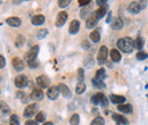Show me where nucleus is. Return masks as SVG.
<instances>
[{"label":"nucleus","mask_w":148,"mask_h":125,"mask_svg":"<svg viewBox=\"0 0 148 125\" xmlns=\"http://www.w3.org/2000/svg\"><path fill=\"white\" fill-rule=\"evenodd\" d=\"M117 47H119V49L122 50L123 53L130 54V53H132L133 48H136V47H134V40L129 38V36L121 38V39L117 41Z\"/></svg>","instance_id":"1"},{"label":"nucleus","mask_w":148,"mask_h":125,"mask_svg":"<svg viewBox=\"0 0 148 125\" xmlns=\"http://www.w3.org/2000/svg\"><path fill=\"white\" fill-rule=\"evenodd\" d=\"M146 1H132L128 6V12L131 14H138L146 7Z\"/></svg>","instance_id":"2"},{"label":"nucleus","mask_w":148,"mask_h":125,"mask_svg":"<svg viewBox=\"0 0 148 125\" xmlns=\"http://www.w3.org/2000/svg\"><path fill=\"white\" fill-rule=\"evenodd\" d=\"M91 102H92V105H100V106H103V107H107L108 106V99L105 97V94L104 93H101V92H99V93H96L95 96H93L92 98H91Z\"/></svg>","instance_id":"3"},{"label":"nucleus","mask_w":148,"mask_h":125,"mask_svg":"<svg viewBox=\"0 0 148 125\" xmlns=\"http://www.w3.org/2000/svg\"><path fill=\"white\" fill-rule=\"evenodd\" d=\"M107 56H108V49L106 48V46H101L98 50V55H97V63L99 65H103L105 64L106 59H107Z\"/></svg>","instance_id":"4"},{"label":"nucleus","mask_w":148,"mask_h":125,"mask_svg":"<svg viewBox=\"0 0 148 125\" xmlns=\"http://www.w3.org/2000/svg\"><path fill=\"white\" fill-rule=\"evenodd\" d=\"M38 54H39V46L32 47V48L26 53V55H25V59H26V61L30 63V61L36 60V59H37Z\"/></svg>","instance_id":"5"},{"label":"nucleus","mask_w":148,"mask_h":125,"mask_svg":"<svg viewBox=\"0 0 148 125\" xmlns=\"http://www.w3.org/2000/svg\"><path fill=\"white\" fill-rule=\"evenodd\" d=\"M37 83L41 89H47L50 85V79L47 75H40L37 77Z\"/></svg>","instance_id":"6"},{"label":"nucleus","mask_w":148,"mask_h":125,"mask_svg":"<svg viewBox=\"0 0 148 125\" xmlns=\"http://www.w3.org/2000/svg\"><path fill=\"white\" fill-rule=\"evenodd\" d=\"M29 81H27V77L25 75H17L15 77V85L18 88V89H23L27 85Z\"/></svg>","instance_id":"7"},{"label":"nucleus","mask_w":148,"mask_h":125,"mask_svg":"<svg viewBox=\"0 0 148 125\" xmlns=\"http://www.w3.org/2000/svg\"><path fill=\"white\" fill-rule=\"evenodd\" d=\"M37 110H38L37 104L27 105L26 108L24 109V116H25V117H32L33 115H37Z\"/></svg>","instance_id":"8"},{"label":"nucleus","mask_w":148,"mask_h":125,"mask_svg":"<svg viewBox=\"0 0 148 125\" xmlns=\"http://www.w3.org/2000/svg\"><path fill=\"white\" fill-rule=\"evenodd\" d=\"M59 89H58V85H54V87H50L48 91H47V97L50 99V100H56L59 96Z\"/></svg>","instance_id":"9"},{"label":"nucleus","mask_w":148,"mask_h":125,"mask_svg":"<svg viewBox=\"0 0 148 125\" xmlns=\"http://www.w3.org/2000/svg\"><path fill=\"white\" fill-rule=\"evenodd\" d=\"M67 20V13L66 12H60L57 16V19H56V26L60 27L63 26Z\"/></svg>","instance_id":"10"},{"label":"nucleus","mask_w":148,"mask_h":125,"mask_svg":"<svg viewBox=\"0 0 148 125\" xmlns=\"http://www.w3.org/2000/svg\"><path fill=\"white\" fill-rule=\"evenodd\" d=\"M12 65H13V67L15 68V71L17 72H21L24 70V61L18 58V57H15L13 60H12Z\"/></svg>","instance_id":"11"},{"label":"nucleus","mask_w":148,"mask_h":125,"mask_svg":"<svg viewBox=\"0 0 148 125\" xmlns=\"http://www.w3.org/2000/svg\"><path fill=\"white\" fill-rule=\"evenodd\" d=\"M113 120L120 125H128L129 124V121L127 117H124L123 115H120V114H113Z\"/></svg>","instance_id":"12"},{"label":"nucleus","mask_w":148,"mask_h":125,"mask_svg":"<svg viewBox=\"0 0 148 125\" xmlns=\"http://www.w3.org/2000/svg\"><path fill=\"white\" fill-rule=\"evenodd\" d=\"M58 89L60 91L62 96H64L65 98H71V97H72L71 90L69 89V87H66L64 83H59V84H58Z\"/></svg>","instance_id":"13"},{"label":"nucleus","mask_w":148,"mask_h":125,"mask_svg":"<svg viewBox=\"0 0 148 125\" xmlns=\"http://www.w3.org/2000/svg\"><path fill=\"white\" fill-rule=\"evenodd\" d=\"M43 92H42V90L41 89H36L32 91V93H31V99L32 100H34V101H40V100H42L43 99Z\"/></svg>","instance_id":"14"},{"label":"nucleus","mask_w":148,"mask_h":125,"mask_svg":"<svg viewBox=\"0 0 148 125\" xmlns=\"http://www.w3.org/2000/svg\"><path fill=\"white\" fill-rule=\"evenodd\" d=\"M106 9H107V5H105V6H100V7L93 13V15L96 16L97 19H100V18H103L105 15H106Z\"/></svg>","instance_id":"15"},{"label":"nucleus","mask_w":148,"mask_h":125,"mask_svg":"<svg viewBox=\"0 0 148 125\" xmlns=\"http://www.w3.org/2000/svg\"><path fill=\"white\" fill-rule=\"evenodd\" d=\"M6 23L9 25V26H13V27H18L21 26V23L22 20L18 17H8L6 19Z\"/></svg>","instance_id":"16"},{"label":"nucleus","mask_w":148,"mask_h":125,"mask_svg":"<svg viewBox=\"0 0 148 125\" xmlns=\"http://www.w3.org/2000/svg\"><path fill=\"white\" fill-rule=\"evenodd\" d=\"M111 101L112 102H114V104H116V105H122L123 102H125V97H123V96H119V94H112L111 97Z\"/></svg>","instance_id":"17"},{"label":"nucleus","mask_w":148,"mask_h":125,"mask_svg":"<svg viewBox=\"0 0 148 125\" xmlns=\"http://www.w3.org/2000/svg\"><path fill=\"white\" fill-rule=\"evenodd\" d=\"M80 30V22L76 20V19H73L70 24V33L71 34H76Z\"/></svg>","instance_id":"18"},{"label":"nucleus","mask_w":148,"mask_h":125,"mask_svg":"<svg viewBox=\"0 0 148 125\" xmlns=\"http://www.w3.org/2000/svg\"><path fill=\"white\" fill-rule=\"evenodd\" d=\"M97 22H98V19L96 18V16L91 14L89 17L87 18V23H86V27L87 29H93L95 26H96V24H97Z\"/></svg>","instance_id":"19"},{"label":"nucleus","mask_w":148,"mask_h":125,"mask_svg":"<svg viewBox=\"0 0 148 125\" xmlns=\"http://www.w3.org/2000/svg\"><path fill=\"white\" fill-rule=\"evenodd\" d=\"M123 20L121 19L120 17H116L114 18V20L112 22V29L113 30H121L123 27Z\"/></svg>","instance_id":"20"},{"label":"nucleus","mask_w":148,"mask_h":125,"mask_svg":"<svg viewBox=\"0 0 148 125\" xmlns=\"http://www.w3.org/2000/svg\"><path fill=\"white\" fill-rule=\"evenodd\" d=\"M117 109L124 114H131L133 111V108H132V105L130 104H125V105H119L117 106Z\"/></svg>","instance_id":"21"},{"label":"nucleus","mask_w":148,"mask_h":125,"mask_svg":"<svg viewBox=\"0 0 148 125\" xmlns=\"http://www.w3.org/2000/svg\"><path fill=\"white\" fill-rule=\"evenodd\" d=\"M31 22L33 25H41L45 23V16L43 15H34L31 18Z\"/></svg>","instance_id":"22"},{"label":"nucleus","mask_w":148,"mask_h":125,"mask_svg":"<svg viewBox=\"0 0 148 125\" xmlns=\"http://www.w3.org/2000/svg\"><path fill=\"white\" fill-rule=\"evenodd\" d=\"M91 83H92V85L95 88H98V89H105V88H106L104 81H103V80H99V79H97V77L92 79Z\"/></svg>","instance_id":"23"},{"label":"nucleus","mask_w":148,"mask_h":125,"mask_svg":"<svg viewBox=\"0 0 148 125\" xmlns=\"http://www.w3.org/2000/svg\"><path fill=\"white\" fill-rule=\"evenodd\" d=\"M110 55H111V58L113 61L117 63V61L121 60V54H120V51H119L117 49H112Z\"/></svg>","instance_id":"24"},{"label":"nucleus","mask_w":148,"mask_h":125,"mask_svg":"<svg viewBox=\"0 0 148 125\" xmlns=\"http://www.w3.org/2000/svg\"><path fill=\"white\" fill-rule=\"evenodd\" d=\"M91 5H89V6H87V7H83L82 9H81V13H80V16H81V18H83V19H86L87 18V16H89L90 14V12H91Z\"/></svg>","instance_id":"25"},{"label":"nucleus","mask_w":148,"mask_h":125,"mask_svg":"<svg viewBox=\"0 0 148 125\" xmlns=\"http://www.w3.org/2000/svg\"><path fill=\"white\" fill-rule=\"evenodd\" d=\"M144 44H145V41H144V39L143 38H140V36H138L136 40H134V47L138 49V50H143V48H144Z\"/></svg>","instance_id":"26"},{"label":"nucleus","mask_w":148,"mask_h":125,"mask_svg":"<svg viewBox=\"0 0 148 125\" xmlns=\"http://www.w3.org/2000/svg\"><path fill=\"white\" fill-rule=\"evenodd\" d=\"M90 39H91V41L95 42V43H97V42H99V40H100V33H99V30H95L93 32L90 33Z\"/></svg>","instance_id":"27"},{"label":"nucleus","mask_w":148,"mask_h":125,"mask_svg":"<svg viewBox=\"0 0 148 125\" xmlns=\"http://www.w3.org/2000/svg\"><path fill=\"white\" fill-rule=\"evenodd\" d=\"M24 43H25V38L23 36H16V39H15V46L17 47V48H21V47H23L24 46Z\"/></svg>","instance_id":"28"},{"label":"nucleus","mask_w":148,"mask_h":125,"mask_svg":"<svg viewBox=\"0 0 148 125\" xmlns=\"http://www.w3.org/2000/svg\"><path fill=\"white\" fill-rule=\"evenodd\" d=\"M84 90H86V84H84L83 82H77L76 88H75V92H76L77 94H81V93L84 92Z\"/></svg>","instance_id":"29"},{"label":"nucleus","mask_w":148,"mask_h":125,"mask_svg":"<svg viewBox=\"0 0 148 125\" xmlns=\"http://www.w3.org/2000/svg\"><path fill=\"white\" fill-rule=\"evenodd\" d=\"M0 104H1V105H0L1 113H2L3 115H8V114H9V111H10V109H9V107H8V105H7L5 101H1Z\"/></svg>","instance_id":"30"},{"label":"nucleus","mask_w":148,"mask_h":125,"mask_svg":"<svg viewBox=\"0 0 148 125\" xmlns=\"http://www.w3.org/2000/svg\"><path fill=\"white\" fill-rule=\"evenodd\" d=\"M70 124L71 125H79L80 124V116L79 114H73L71 120H70Z\"/></svg>","instance_id":"31"},{"label":"nucleus","mask_w":148,"mask_h":125,"mask_svg":"<svg viewBox=\"0 0 148 125\" xmlns=\"http://www.w3.org/2000/svg\"><path fill=\"white\" fill-rule=\"evenodd\" d=\"M95 77H97V79H99V80H104V79L106 77L105 68H100V70H98L97 73H96V76H95Z\"/></svg>","instance_id":"32"},{"label":"nucleus","mask_w":148,"mask_h":125,"mask_svg":"<svg viewBox=\"0 0 148 125\" xmlns=\"http://www.w3.org/2000/svg\"><path fill=\"white\" fill-rule=\"evenodd\" d=\"M93 64H95V61H93V59H92V57H91V56H89L88 58H86V60H84V65L87 66V68H88V70H90V68L92 67Z\"/></svg>","instance_id":"33"},{"label":"nucleus","mask_w":148,"mask_h":125,"mask_svg":"<svg viewBox=\"0 0 148 125\" xmlns=\"http://www.w3.org/2000/svg\"><path fill=\"white\" fill-rule=\"evenodd\" d=\"M47 36H48V30L47 29H41V30L38 31V39H45Z\"/></svg>","instance_id":"34"},{"label":"nucleus","mask_w":148,"mask_h":125,"mask_svg":"<svg viewBox=\"0 0 148 125\" xmlns=\"http://www.w3.org/2000/svg\"><path fill=\"white\" fill-rule=\"evenodd\" d=\"M45 120H46L45 113L40 111V113H38L37 115H36V121H37L38 123H42V122H45Z\"/></svg>","instance_id":"35"},{"label":"nucleus","mask_w":148,"mask_h":125,"mask_svg":"<svg viewBox=\"0 0 148 125\" xmlns=\"http://www.w3.org/2000/svg\"><path fill=\"white\" fill-rule=\"evenodd\" d=\"M104 124H105L104 118H103V117H100V116H98V117H96L92 122H91V124L90 125H104Z\"/></svg>","instance_id":"36"},{"label":"nucleus","mask_w":148,"mask_h":125,"mask_svg":"<svg viewBox=\"0 0 148 125\" xmlns=\"http://www.w3.org/2000/svg\"><path fill=\"white\" fill-rule=\"evenodd\" d=\"M9 124L10 125H19V121L17 115H12L9 118Z\"/></svg>","instance_id":"37"},{"label":"nucleus","mask_w":148,"mask_h":125,"mask_svg":"<svg viewBox=\"0 0 148 125\" xmlns=\"http://www.w3.org/2000/svg\"><path fill=\"white\" fill-rule=\"evenodd\" d=\"M84 79V70L83 68H79L77 70V81L79 82H83Z\"/></svg>","instance_id":"38"},{"label":"nucleus","mask_w":148,"mask_h":125,"mask_svg":"<svg viewBox=\"0 0 148 125\" xmlns=\"http://www.w3.org/2000/svg\"><path fill=\"white\" fill-rule=\"evenodd\" d=\"M136 57H137L138 60H145L148 57V54L147 53H144V51H139L138 54L136 55Z\"/></svg>","instance_id":"39"},{"label":"nucleus","mask_w":148,"mask_h":125,"mask_svg":"<svg viewBox=\"0 0 148 125\" xmlns=\"http://www.w3.org/2000/svg\"><path fill=\"white\" fill-rule=\"evenodd\" d=\"M70 3H71V0H58V6L62 8L67 7Z\"/></svg>","instance_id":"40"},{"label":"nucleus","mask_w":148,"mask_h":125,"mask_svg":"<svg viewBox=\"0 0 148 125\" xmlns=\"http://www.w3.org/2000/svg\"><path fill=\"white\" fill-rule=\"evenodd\" d=\"M77 3H79V6H81V7H87V6H89V5L91 3V1H90V0H79Z\"/></svg>","instance_id":"41"},{"label":"nucleus","mask_w":148,"mask_h":125,"mask_svg":"<svg viewBox=\"0 0 148 125\" xmlns=\"http://www.w3.org/2000/svg\"><path fill=\"white\" fill-rule=\"evenodd\" d=\"M29 64V66L31 67V68H37L38 66H39V60L38 59H36V60H33V61H30V63H27Z\"/></svg>","instance_id":"42"},{"label":"nucleus","mask_w":148,"mask_h":125,"mask_svg":"<svg viewBox=\"0 0 148 125\" xmlns=\"http://www.w3.org/2000/svg\"><path fill=\"white\" fill-rule=\"evenodd\" d=\"M82 48H83V49H89V48H90V43H89V41L84 40V41L82 42Z\"/></svg>","instance_id":"43"},{"label":"nucleus","mask_w":148,"mask_h":125,"mask_svg":"<svg viewBox=\"0 0 148 125\" xmlns=\"http://www.w3.org/2000/svg\"><path fill=\"white\" fill-rule=\"evenodd\" d=\"M5 64H6V60H5L3 56H0V68H3L5 67Z\"/></svg>","instance_id":"44"},{"label":"nucleus","mask_w":148,"mask_h":125,"mask_svg":"<svg viewBox=\"0 0 148 125\" xmlns=\"http://www.w3.org/2000/svg\"><path fill=\"white\" fill-rule=\"evenodd\" d=\"M25 125H38V122L37 121L30 120V121H26V122H25Z\"/></svg>","instance_id":"45"},{"label":"nucleus","mask_w":148,"mask_h":125,"mask_svg":"<svg viewBox=\"0 0 148 125\" xmlns=\"http://www.w3.org/2000/svg\"><path fill=\"white\" fill-rule=\"evenodd\" d=\"M24 96H25V94H24V92H17V93H16V97H17V98H19L21 100L24 98Z\"/></svg>","instance_id":"46"},{"label":"nucleus","mask_w":148,"mask_h":125,"mask_svg":"<svg viewBox=\"0 0 148 125\" xmlns=\"http://www.w3.org/2000/svg\"><path fill=\"white\" fill-rule=\"evenodd\" d=\"M97 3L100 5V6H105L106 5V1H104V0H97Z\"/></svg>","instance_id":"47"},{"label":"nucleus","mask_w":148,"mask_h":125,"mask_svg":"<svg viewBox=\"0 0 148 125\" xmlns=\"http://www.w3.org/2000/svg\"><path fill=\"white\" fill-rule=\"evenodd\" d=\"M42 125H54V124H53L51 122H45V123H43Z\"/></svg>","instance_id":"48"},{"label":"nucleus","mask_w":148,"mask_h":125,"mask_svg":"<svg viewBox=\"0 0 148 125\" xmlns=\"http://www.w3.org/2000/svg\"><path fill=\"white\" fill-rule=\"evenodd\" d=\"M111 20V13H108V17H107V23H110Z\"/></svg>","instance_id":"49"},{"label":"nucleus","mask_w":148,"mask_h":125,"mask_svg":"<svg viewBox=\"0 0 148 125\" xmlns=\"http://www.w3.org/2000/svg\"><path fill=\"white\" fill-rule=\"evenodd\" d=\"M116 125H120V124H116Z\"/></svg>","instance_id":"50"}]
</instances>
